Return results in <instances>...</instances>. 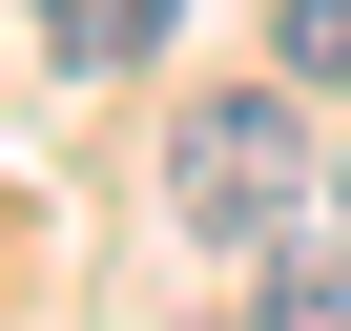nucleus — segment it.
I'll use <instances>...</instances> for the list:
<instances>
[{"mask_svg":"<svg viewBox=\"0 0 351 331\" xmlns=\"http://www.w3.org/2000/svg\"><path fill=\"white\" fill-rule=\"evenodd\" d=\"M269 331H351V249H289L269 269Z\"/></svg>","mask_w":351,"mask_h":331,"instance_id":"obj_3","label":"nucleus"},{"mask_svg":"<svg viewBox=\"0 0 351 331\" xmlns=\"http://www.w3.org/2000/svg\"><path fill=\"white\" fill-rule=\"evenodd\" d=\"M165 21H186V0H42V42H62V62H145Z\"/></svg>","mask_w":351,"mask_h":331,"instance_id":"obj_2","label":"nucleus"},{"mask_svg":"<svg viewBox=\"0 0 351 331\" xmlns=\"http://www.w3.org/2000/svg\"><path fill=\"white\" fill-rule=\"evenodd\" d=\"M165 207H186V228H228V249H269V228L310 207L289 104H269V83H207V104H186V145H165Z\"/></svg>","mask_w":351,"mask_h":331,"instance_id":"obj_1","label":"nucleus"},{"mask_svg":"<svg viewBox=\"0 0 351 331\" xmlns=\"http://www.w3.org/2000/svg\"><path fill=\"white\" fill-rule=\"evenodd\" d=\"M289 83H351V0H289Z\"/></svg>","mask_w":351,"mask_h":331,"instance_id":"obj_4","label":"nucleus"}]
</instances>
